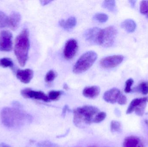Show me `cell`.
<instances>
[{"instance_id": "cell-1", "label": "cell", "mask_w": 148, "mask_h": 147, "mask_svg": "<svg viewBox=\"0 0 148 147\" xmlns=\"http://www.w3.org/2000/svg\"><path fill=\"white\" fill-rule=\"evenodd\" d=\"M1 118L3 124L8 128L15 129L24 125L30 119L23 110L16 108L5 107L1 110Z\"/></svg>"}, {"instance_id": "cell-2", "label": "cell", "mask_w": 148, "mask_h": 147, "mask_svg": "<svg viewBox=\"0 0 148 147\" xmlns=\"http://www.w3.org/2000/svg\"><path fill=\"white\" fill-rule=\"evenodd\" d=\"M29 46V32L27 28H25L16 37L14 47L15 55L22 67L27 63Z\"/></svg>"}, {"instance_id": "cell-3", "label": "cell", "mask_w": 148, "mask_h": 147, "mask_svg": "<svg viewBox=\"0 0 148 147\" xmlns=\"http://www.w3.org/2000/svg\"><path fill=\"white\" fill-rule=\"evenodd\" d=\"M99 112L98 108L90 105L78 107L73 111V121L79 127L90 125L93 123L94 118Z\"/></svg>"}, {"instance_id": "cell-4", "label": "cell", "mask_w": 148, "mask_h": 147, "mask_svg": "<svg viewBox=\"0 0 148 147\" xmlns=\"http://www.w3.org/2000/svg\"><path fill=\"white\" fill-rule=\"evenodd\" d=\"M97 58L96 53L93 51H89L80 57L74 65V73L81 74L88 70L95 63Z\"/></svg>"}, {"instance_id": "cell-5", "label": "cell", "mask_w": 148, "mask_h": 147, "mask_svg": "<svg viewBox=\"0 0 148 147\" xmlns=\"http://www.w3.org/2000/svg\"><path fill=\"white\" fill-rule=\"evenodd\" d=\"M117 35V29L113 26L101 29L98 37V45L104 47L112 46L114 43Z\"/></svg>"}, {"instance_id": "cell-6", "label": "cell", "mask_w": 148, "mask_h": 147, "mask_svg": "<svg viewBox=\"0 0 148 147\" xmlns=\"http://www.w3.org/2000/svg\"><path fill=\"white\" fill-rule=\"evenodd\" d=\"M148 102V97L134 99L130 102L126 111V114H130L135 112L137 116H143L145 113Z\"/></svg>"}, {"instance_id": "cell-7", "label": "cell", "mask_w": 148, "mask_h": 147, "mask_svg": "<svg viewBox=\"0 0 148 147\" xmlns=\"http://www.w3.org/2000/svg\"><path fill=\"white\" fill-rule=\"evenodd\" d=\"M13 47V35L8 30H3L0 33V51L8 52Z\"/></svg>"}, {"instance_id": "cell-8", "label": "cell", "mask_w": 148, "mask_h": 147, "mask_svg": "<svg viewBox=\"0 0 148 147\" xmlns=\"http://www.w3.org/2000/svg\"><path fill=\"white\" fill-rule=\"evenodd\" d=\"M124 57L122 55H115L108 56L102 59L100 65L105 69H111L116 67L123 61Z\"/></svg>"}, {"instance_id": "cell-9", "label": "cell", "mask_w": 148, "mask_h": 147, "mask_svg": "<svg viewBox=\"0 0 148 147\" xmlns=\"http://www.w3.org/2000/svg\"><path fill=\"white\" fill-rule=\"evenodd\" d=\"M21 94L23 97L41 100L45 102L50 101L48 96L42 91H36L30 89H25L21 91Z\"/></svg>"}, {"instance_id": "cell-10", "label": "cell", "mask_w": 148, "mask_h": 147, "mask_svg": "<svg viewBox=\"0 0 148 147\" xmlns=\"http://www.w3.org/2000/svg\"><path fill=\"white\" fill-rule=\"evenodd\" d=\"M78 44L77 41L74 39L69 40L65 45L63 51L64 58L68 60L72 59L76 54Z\"/></svg>"}, {"instance_id": "cell-11", "label": "cell", "mask_w": 148, "mask_h": 147, "mask_svg": "<svg viewBox=\"0 0 148 147\" xmlns=\"http://www.w3.org/2000/svg\"><path fill=\"white\" fill-rule=\"evenodd\" d=\"M101 28L93 27L88 29L84 33L85 40L93 45H98V37Z\"/></svg>"}, {"instance_id": "cell-12", "label": "cell", "mask_w": 148, "mask_h": 147, "mask_svg": "<svg viewBox=\"0 0 148 147\" xmlns=\"http://www.w3.org/2000/svg\"><path fill=\"white\" fill-rule=\"evenodd\" d=\"M122 94L121 91L117 88L110 89L104 93L103 99L105 102L110 104L117 103L120 96Z\"/></svg>"}, {"instance_id": "cell-13", "label": "cell", "mask_w": 148, "mask_h": 147, "mask_svg": "<svg viewBox=\"0 0 148 147\" xmlns=\"http://www.w3.org/2000/svg\"><path fill=\"white\" fill-rule=\"evenodd\" d=\"M33 77L34 71L31 69H19L16 72V78L23 83H29L32 80Z\"/></svg>"}, {"instance_id": "cell-14", "label": "cell", "mask_w": 148, "mask_h": 147, "mask_svg": "<svg viewBox=\"0 0 148 147\" xmlns=\"http://www.w3.org/2000/svg\"><path fill=\"white\" fill-rule=\"evenodd\" d=\"M123 147H146L141 140L135 136H130L124 140Z\"/></svg>"}, {"instance_id": "cell-15", "label": "cell", "mask_w": 148, "mask_h": 147, "mask_svg": "<svg viewBox=\"0 0 148 147\" xmlns=\"http://www.w3.org/2000/svg\"><path fill=\"white\" fill-rule=\"evenodd\" d=\"M8 16V27H9L12 30L15 31L18 28L21 22V14L18 12H13Z\"/></svg>"}, {"instance_id": "cell-16", "label": "cell", "mask_w": 148, "mask_h": 147, "mask_svg": "<svg viewBox=\"0 0 148 147\" xmlns=\"http://www.w3.org/2000/svg\"><path fill=\"white\" fill-rule=\"evenodd\" d=\"M100 89L97 86H88L84 89L83 95L87 98L94 99L99 96Z\"/></svg>"}, {"instance_id": "cell-17", "label": "cell", "mask_w": 148, "mask_h": 147, "mask_svg": "<svg viewBox=\"0 0 148 147\" xmlns=\"http://www.w3.org/2000/svg\"><path fill=\"white\" fill-rule=\"evenodd\" d=\"M76 24V19L73 16L69 17L66 20H61L59 22V24L60 26L67 30L73 29L75 26Z\"/></svg>"}, {"instance_id": "cell-18", "label": "cell", "mask_w": 148, "mask_h": 147, "mask_svg": "<svg viewBox=\"0 0 148 147\" xmlns=\"http://www.w3.org/2000/svg\"><path fill=\"white\" fill-rule=\"evenodd\" d=\"M121 27L127 33H132L136 29V24L133 20L127 19L121 23Z\"/></svg>"}, {"instance_id": "cell-19", "label": "cell", "mask_w": 148, "mask_h": 147, "mask_svg": "<svg viewBox=\"0 0 148 147\" xmlns=\"http://www.w3.org/2000/svg\"><path fill=\"white\" fill-rule=\"evenodd\" d=\"M102 6L103 7L113 13H116L117 11L116 1L114 0L104 1L102 3Z\"/></svg>"}, {"instance_id": "cell-20", "label": "cell", "mask_w": 148, "mask_h": 147, "mask_svg": "<svg viewBox=\"0 0 148 147\" xmlns=\"http://www.w3.org/2000/svg\"><path fill=\"white\" fill-rule=\"evenodd\" d=\"M0 66L3 68H12L14 66V63L9 58H2L0 59Z\"/></svg>"}, {"instance_id": "cell-21", "label": "cell", "mask_w": 148, "mask_h": 147, "mask_svg": "<svg viewBox=\"0 0 148 147\" xmlns=\"http://www.w3.org/2000/svg\"><path fill=\"white\" fill-rule=\"evenodd\" d=\"M8 22L9 16L0 10V28L8 27Z\"/></svg>"}, {"instance_id": "cell-22", "label": "cell", "mask_w": 148, "mask_h": 147, "mask_svg": "<svg viewBox=\"0 0 148 147\" xmlns=\"http://www.w3.org/2000/svg\"><path fill=\"white\" fill-rule=\"evenodd\" d=\"M110 127L112 133H120L122 130L121 124L118 121H112L110 123Z\"/></svg>"}, {"instance_id": "cell-23", "label": "cell", "mask_w": 148, "mask_h": 147, "mask_svg": "<svg viewBox=\"0 0 148 147\" xmlns=\"http://www.w3.org/2000/svg\"><path fill=\"white\" fill-rule=\"evenodd\" d=\"M93 19L101 23H104L108 19V16L104 13H97L93 16Z\"/></svg>"}, {"instance_id": "cell-24", "label": "cell", "mask_w": 148, "mask_h": 147, "mask_svg": "<svg viewBox=\"0 0 148 147\" xmlns=\"http://www.w3.org/2000/svg\"><path fill=\"white\" fill-rule=\"evenodd\" d=\"M140 12L148 18V1H142L140 2Z\"/></svg>"}, {"instance_id": "cell-25", "label": "cell", "mask_w": 148, "mask_h": 147, "mask_svg": "<svg viewBox=\"0 0 148 147\" xmlns=\"http://www.w3.org/2000/svg\"><path fill=\"white\" fill-rule=\"evenodd\" d=\"M62 94V91H51L49 93L48 96L50 101H56L60 98Z\"/></svg>"}, {"instance_id": "cell-26", "label": "cell", "mask_w": 148, "mask_h": 147, "mask_svg": "<svg viewBox=\"0 0 148 147\" xmlns=\"http://www.w3.org/2000/svg\"><path fill=\"white\" fill-rule=\"evenodd\" d=\"M137 91L141 93L144 95H147L148 94V83L147 82H142L139 86L136 88Z\"/></svg>"}, {"instance_id": "cell-27", "label": "cell", "mask_w": 148, "mask_h": 147, "mask_svg": "<svg viewBox=\"0 0 148 147\" xmlns=\"http://www.w3.org/2000/svg\"><path fill=\"white\" fill-rule=\"evenodd\" d=\"M106 117H107V114L105 112L99 111L95 117L93 121V123H100L105 120Z\"/></svg>"}, {"instance_id": "cell-28", "label": "cell", "mask_w": 148, "mask_h": 147, "mask_svg": "<svg viewBox=\"0 0 148 147\" xmlns=\"http://www.w3.org/2000/svg\"><path fill=\"white\" fill-rule=\"evenodd\" d=\"M56 76V72L54 71L51 70L46 74L45 78V81L47 83H51L55 79Z\"/></svg>"}, {"instance_id": "cell-29", "label": "cell", "mask_w": 148, "mask_h": 147, "mask_svg": "<svg viewBox=\"0 0 148 147\" xmlns=\"http://www.w3.org/2000/svg\"><path fill=\"white\" fill-rule=\"evenodd\" d=\"M134 81L133 79H129L127 80L125 84V89H124V91L126 93H129L131 92L132 91L131 89V86L134 84Z\"/></svg>"}, {"instance_id": "cell-30", "label": "cell", "mask_w": 148, "mask_h": 147, "mask_svg": "<svg viewBox=\"0 0 148 147\" xmlns=\"http://www.w3.org/2000/svg\"><path fill=\"white\" fill-rule=\"evenodd\" d=\"M127 98L122 93L120 96L117 103L120 105H123L127 104Z\"/></svg>"}, {"instance_id": "cell-31", "label": "cell", "mask_w": 148, "mask_h": 147, "mask_svg": "<svg viewBox=\"0 0 148 147\" xmlns=\"http://www.w3.org/2000/svg\"><path fill=\"white\" fill-rule=\"evenodd\" d=\"M41 4L42 6H46L47 4H49V3L52 2V1H49V0H45V1H40Z\"/></svg>"}, {"instance_id": "cell-32", "label": "cell", "mask_w": 148, "mask_h": 147, "mask_svg": "<svg viewBox=\"0 0 148 147\" xmlns=\"http://www.w3.org/2000/svg\"><path fill=\"white\" fill-rule=\"evenodd\" d=\"M130 3V5L132 6L133 7H134L135 6L136 2V1H129Z\"/></svg>"}, {"instance_id": "cell-33", "label": "cell", "mask_w": 148, "mask_h": 147, "mask_svg": "<svg viewBox=\"0 0 148 147\" xmlns=\"http://www.w3.org/2000/svg\"><path fill=\"white\" fill-rule=\"evenodd\" d=\"M0 147H11L8 145V144H5L4 143H1L0 144Z\"/></svg>"}, {"instance_id": "cell-34", "label": "cell", "mask_w": 148, "mask_h": 147, "mask_svg": "<svg viewBox=\"0 0 148 147\" xmlns=\"http://www.w3.org/2000/svg\"><path fill=\"white\" fill-rule=\"evenodd\" d=\"M63 88H64V89H65L68 90L69 89V86H68L67 84H65L64 85Z\"/></svg>"}, {"instance_id": "cell-35", "label": "cell", "mask_w": 148, "mask_h": 147, "mask_svg": "<svg viewBox=\"0 0 148 147\" xmlns=\"http://www.w3.org/2000/svg\"><path fill=\"white\" fill-rule=\"evenodd\" d=\"M88 147H98L96 146H89Z\"/></svg>"}]
</instances>
